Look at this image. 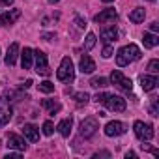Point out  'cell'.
Listing matches in <instances>:
<instances>
[{"label":"cell","mask_w":159,"mask_h":159,"mask_svg":"<svg viewBox=\"0 0 159 159\" xmlns=\"http://www.w3.org/2000/svg\"><path fill=\"white\" fill-rule=\"evenodd\" d=\"M41 107L47 109L49 114H56V112L62 109V105H60L58 101H54V99H43V101H41Z\"/></svg>","instance_id":"ffe728a7"},{"label":"cell","mask_w":159,"mask_h":159,"mask_svg":"<svg viewBox=\"0 0 159 159\" xmlns=\"http://www.w3.org/2000/svg\"><path fill=\"white\" fill-rule=\"evenodd\" d=\"M94 45H96V34H92V32H90V34L86 36V39H84V49H86V51H90Z\"/></svg>","instance_id":"484cf974"},{"label":"cell","mask_w":159,"mask_h":159,"mask_svg":"<svg viewBox=\"0 0 159 159\" xmlns=\"http://www.w3.org/2000/svg\"><path fill=\"white\" fill-rule=\"evenodd\" d=\"M103 2H112V0H103Z\"/></svg>","instance_id":"f35d334b"},{"label":"cell","mask_w":159,"mask_h":159,"mask_svg":"<svg viewBox=\"0 0 159 159\" xmlns=\"http://www.w3.org/2000/svg\"><path fill=\"white\" fill-rule=\"evenodd\" d=\"M103 105H107V109H111V111H114V112H124V111H125V99L120 98V96H111V94H107Z\"/></svg>","instance_id":"8992f818"},{"label":"cell","mask_w":159,"mask_h":159,"mask_svg":"<svg viewBox=\"0 0 159 159\" xmlns=\"http://www.w3.org/2000/svg\"><path fill=\"white\" fill-rule=\"evenodd\" d=\"M0 4H2V6H8V8H10V6L13 4V0H0Z\"/></svg>","instance_id":"d6a6232c"},{"label":"cell","mask_w":159,"mask_h":159,"mask_svg":"<svg viewBox=\"0 0 159 159\" xmlns=\"http://www.w3.org/2000/svg\"><path fill=\"white\" fill-rule=\"evenodd\" d=\"M71 127H73V120L71 118H66V120H62L60 124H58V131H60V135L62 137H69L71 135Z\"/></svg>","instance_id":"d6986e66"},{"label":"cell","mask_w":159,"mask_h":159,"mask_svg":"<svg viewBox=\"0 0 159 159\" xmlns=\"http://www.w3.org/2000/svg\"><path fill=\"white\" fill-rule=\"evenodd\" d=\"M133 129H135L137 139H140V140H152L153 139V125L152 124H144V122L137 120L133 124Z\"/></svg>","instance_id":"3957f363"},{"label":"cell","mask_w":159,"mask_h":159,"mask_svg":"<svg viewBox=\"0 0 159 159\" xmlns=\"http://www.w3.org/2000/svg\"><path fill=\"white\" fill-rule=\"evenodd\" d=\"M112 52H114V49H112L111 45H105L101 54H103V58H111V56H112Z\"/></svg>","instance_id":"f1b7e54d"},{"label":"cell","mask_w":159,"mask_h":159,"mask_svg":"<svg viewBox=\"0 0 159 159\" xmlns=\"http://www.w3.org/2000/svg\"><path fill=\"white\" fill-rule=\"evenodd\" d=\"M150 2H155V0H150Z\"/></svg>","instance_id":"ab89813d"},{"label":"cell","mask_w":159,"mask_h":159,"mask_svg":"<svg viewBox=\"0 0 159 159\" xmlns=\"http://www.w3.org/2000/svg\"><path fill=\"white\" fill-rule=\"evenodd\" d=\"M144 17H146L144 8H135V10L129 13V21H131V23H142V21H144Z\"/></svg>","instance_id":"7402d4cb"},{"label":"cell","mask_w":159,"mask_h":159,"mask_svg":"<svg viewBox=\"0 0 159 159\" xmlns=\"http://www.w3.org/2000/svg\"><path fill=\"white\" fill-rule=\"evenodd\" d=\"M129 157H131V159H135V157H137V153H135V152H127V153H125V159H129Z\"/></svg>","instance_id":"836d02e7"},{"label":"cell","mask_w":159,"mask_h":159,"mask_svg":"<svg viewBox=\"0 0 159 159\" xmlns=\"http://www.w3.org/2000/svg\"><path fill=\"white\" fill-rule=\"evenodd\" d=\"M140 56H142L140 49H139L135 43H129V45H125V47H122V49L118 51V54H116V64H118L120 67H124V66H127V64L139 60Z\"/></svg>","instance_id":"6da1fadb"},{"label":"cell","mask_w":159,"mask_h":159,"mask_svg":"<svg viewBox=\"0 0 159 159\" xmlns=\"http://www.w3.org/2000/svg\"><path fill=\"white\" fill-rule=\"evenodd\" d=\"M116 19H118V13H116V10H114V8H107V10L99 11V13L94 17V21H96V23H99V25H105V23H114Z\"/></svg>","instance_id":"ba28073f"},{"label":"cell","mask_w":159,"mask_h":159,"mask_svg":"<svg viewBox=\"0 0 159 159\" xmlns=\"http://www.w3.org/2000/svg\"><path fill=\"white\" fill-rule=\"evenodd\" d=\"M23 135H25V139H28L30 142H38V140H39V129H38L36 125H32V124H25Z\"/></svg>","instance_id":"2e32d148"},{"label":"cell","mask_w":159,"mask_h":159,"mask_svg":"<svg viewBox=\"0 0 159 159\" xmlns=\"http://www.w3.org/2000/svg\"><path fill=\"white\" fill-rule=\"evenodd\" d=\"M34 58H36V71H38L39 75H49L51 69H49L47 54L41 52V51H34Z\"/></svg>","instance_id":"52a82bcc"},{"label":"cell","mask_w":159,"mask_h":159,"mask_svg":"<svg viewBox=\"0 0 159 159\" xmlns=\"http://www.w3.org/2000/svg\"><path fill=\"white\" fill-rule=\"evenodd\" d=\"M148 71H150V73H153V75H155V73H159V60H155V58H153V60H150V64H148Z\"/></svg>","instance_id":"4316f807"},{"label":"cell","mask_w":159,"mask_h":159,"mask_svg":"<svg viewBox=\"0 0 159 159\" xmlns=\"http://www.w3.org/2000/svg\"><path fill=\"white\" fill-rule=\"evenodd\" d=\"M8 148L11 150H19V152H25L26 150V140L15 133H10L8 135Z\"/></svg>","instance_id":"8fae6325"},{"label":"cell","mask_w":159,"mask_h":159,"mask_svg":"<svg viewBox=\"0 0 159 159\" xmlns=\"http://www.w3.org/2000/svg\"><path fill=\"white\" fill-rule=\"evenodd\" d=\"M19 43H11L10 47H8V52H6V66H15V60H17V56H19Z\"/></svg>","instance_id":"9a60e30c"},{"label":"cell","mask_w":159,"mask_h":159,"mask_svg":"<svg viewBox=\"0 0 159 159\" xmlns=\"http://www.w3.org/2000/svg\"><path fill=\"white\" fill-rule=\"evenodd\" d=\"M150 114L152 116H157V98L152 99V107H150Z\"/></svg>","instance_id":"f546056e"},{"label":"cell","mask_w":159,"mask_h":159,"mask_svg":"<svg viewBox=\"0 0 159 159\" xmlns=\"http://www.w3.org/2000/svg\"><path fill=\"white\" fill-rule=\"evenodd\" d=\"M54 38V34H43V39H47V41H51Z\"/></svg>","instance_id":"d590c367"},{"label":"cell","mask_w":159,"mask_h":159,"mask_svg":"<svg viewBox=\"0 0 159 159\" xmlns=\"http://www.w3.org/2000/svg\"><path fill=\"white\" fill-rule=\"evenodd\" d=\"M19 17H21V10L13 8V10L6 11L2 17H0V26H8V25H13V23H15Z\"/></svg>","instance_id":"7c38bea8"},{"label":"cell","mask_w":159,"mask_h":159,"mask_svg":"<svg viewBox=\"0 0 159 159\" xmlns=\"http://www.w3.org/2000/svg\"><path fill=\"white\" fill-rule=\"evenodd\" d=\"M79 69H81L83 73H94L96 71V62L88 56V54H84V56H81V62H79Z\"/></svg>","instance_id":"5bb4252c"},{"label":"cell","mask_w":159,"mask_h":159,"mask_svg":"<svg viewBox=\"0 0 159 159\" xmlns=\"http://www.w3.org/2000/svg\"><path fill=\"white\" fill-rule=\"evenodd\" d=\"M56 79L62 83H71L73 79H75V67H73V62L69 56H64L62 58V64L56 71Z\"/></svg>","instance_id":"7a4b0ae2"},{"label":"cell","mask_w":159,"mask_h":159,"mask_svg":"<svg viewBox=\"0 0 159 159\" xmlns=\"http://www.w3.org/2000/svg\"><path fill=\"white\" fill-rule=\"evenodd\" d=\"M52 133H54V125H52V122H45V124H43V135L51 137Z\"/></svg>","instance_id":"83f0119b"},{"label":"cell","mask_w":159,"mask_h":159,"mask_svg":"<svg viewBox=\"0 0 159 159\" xmlns=\"http://www.w3.org/2000/svg\"><path fill=\"white\" fill-rule=\"evenodd\" d=\"M11 120V107L6 98H0V127H4Z\"/></svg>","instance_id":"30bf717a"},{"label":"cell","mask_w":159,"mask_h":159,"mask_svg":"<svg viewBox=\"0 0 159 159\" xmlns=\"http://www.w3.org/2000/svg\"><path fill=\"white\" fill-rule=\"evenodd\" d=\"M142 43H144V47H148V49H153V47H157V45H159V38H157L155 34H150V32H146V34L142 36Z\"/></svg>","instance_id":"44dd1931"},{"label":"cell","mask_w":159,"mask_h":159,"mask_svg":"<svg viewBox=\"0 0 159 159\" xmlns=\"http://www.w3.org/2000/svg\"><path fill=\"white\" fill-rule=\"evenodd\" d=\"M49 2H51V4H56V2H58V0H49Z\"/></svg>","instance_id":"74e56055"},{"label":"cell","mask_w":159,"mask_h":159,"mask_svg":"<svg viewBox=\"0 0 159 159\" xmlns=\"http://www.w3.org/2000/svg\"><path fill=\"white\" fill-rule=\"evenodd\" d=\"M150 30H152V32L155 34V32L159 30V25H157V23H152V25H150Z\"/></svg>","instance_id":"1f68e13d"},{"label":"cell","mask_w":159,"mask_h":159,"mask_svg":"<svg viewBox=\"0 0 159 159\" xmlns=\"http://www.w3.org/2000/svg\"><path fill=\"white\" fill-rule=\"evenodd\" d=\"M111 81H112V84H116L118 88H122V90H125V92H131V88H133L131 79H129V77H125V75H124L122 71H118V69H114V71H112Z\"/></svg>","instance_id":"5b68a950"},{"label":"cell","mask_w":159,"mask_h":159,"mask_svg":"<svg viewBox=\"0 0 159 159\" xmlns=\"http://www.w3.org/2000/svg\"><path fill=\"white\" fill-rule=\"evenodd\" d=\"M124 133H125V124H122V122H118V120L109 122V124L105 125V135H107V137H120V135H124Z\"/></svg>","instance_id":"9c48e42d"},{"label":"cell","mask_w":159,"mask_h":159,"mask_svg":"<svg viewBox=\"0 0 159 159\" xmlns=\"http://www.w3.org/2000/svg\"><path fill=\"white\" fill-rule=\"evenodd\" d=\"M39 92L51 94V92H54V84H52L51 81H43V83H39Z\"/></svg>","instance_id":"d4e9b609"},{"label":"cell","mask_w":159,"mask_h":159,"mask_svg":"<svg viewBox=\"0 0 159 159\" xmlns=\"http://www.w3.org/2000/svg\"><path fill=\"white\" fill-rule=\"evenodd\" d=\"M6 157H8V159H10V157H21V153H19V152H17V153H15V152H13V153H8V155H6Z\"/></svg>","instance_id":"8d00e7d4"},{"label":"cell","mask_w":159,"mask_h":159,"mask_svg":"<svg viewBox=\"0 0 159 159\" xmlns=\"http://www.w3.org/2000/svg\"><path fill=\"white\" fill-rule=\"evenodd\" d=\"M101 38L105 39V41H116L118 39V30H116V26L112 25V26H107V28H103L101 30Z\"/></svg>","instance_id":"ac0fdd59"},{"label":"cell","mask_w":159,"mask_h":159,"mask_svg":"<svg viewBox=\"0 0 159 159\" xmlns=\"http://www.w3.org/2000/svg\"><path fill=\"white\" fill-rule=\"evenodd\" d=\"M90 86H94V88H105V86H109V79H105V77H94L92 81H90Z\"/></svg>","instance_id":"603a6c76"},{"label":"cell","mask_w":159,"mask_h":159,"mask_svg":"<svg viewBox=\"0 0 159 159\" xmlns=\"http://www.w3.org/2000/svg\"><path fill=\"white\" fill-rule=\"evenodd\" d=\"M75 25H77L79 28H84V26H86V21H83L81 17H75Z\"/></svg>","instance_id":"4dcf8cb0"},{"label":"cell","mask_w":159,"mask_h":159,"mask_svg":"<svg viewBox=\"0 0 159 159\" xmlns=\"http://www.w3.org/2000/svg\"><path fill=\"white\" fill-rule=\"evenodd\" d=\"M73 99H75L77 105H86L90 101V96L86 92H77V94H73Z\"/></svg>","instance_id":"cb8c5ba5"},{"label":"cell","mask_w":159,"mask_h":159,"mask_svg":"<svg viewBox=\"0 0 159 159\" xmlns=\"http://www.w3.org/2000/svg\"><path fill=\"white\" fill-rule=\"evenodd\" d=\"M98 129H99L98 120H96L94 116H90V118L83 120L81 127H79V133H81V137H84V139H90V137H94V135H96V131H98Z\"/></svg>","instance_id":"277c9868"},{"label":"cell","mask_w":159,"mask_h":159,"mask_svg":"<svg viewBox=\"0 0 159 159\" xmlns=\"http://www.w3.org/2000/svg\"><path fill=\"white\" fill-rule=\"evenodd\" d=\"M32 62H34V51L30 47H25V51L21 52V66H23V69H30Z\"/></svg>","instance_id":"e0dca14e"},{"label":"cell","mask_w":159,"mask_h":159,"mask_svg":"<svg viewBox=\"0 0 159 159\" xmlns=\"http://www.w3.org/2000/svg\"><path fill=\"white\" fill-rule=\"evenodd\" d=\"M32 84H34V83H32V79H28V81H26V83H25V84H23V88H30V86H32Z\"/></svg>","instance_id":"e575fe53"},{"label":"cell","mask_w":159,"mask_h":159,"mask_svg":"<svg viewBox=\"0 0 159 159\" xmlns=\"http://www.w3.org/2000/svg\"><path fill=\"white\" fill-rule=\"evenodd\" d=\"M157 84H159V81H157L155 75H142L140 77V86L144 92H152Z\"/></svg>","instance_id":"4fadbf2b"}]
</instances>
